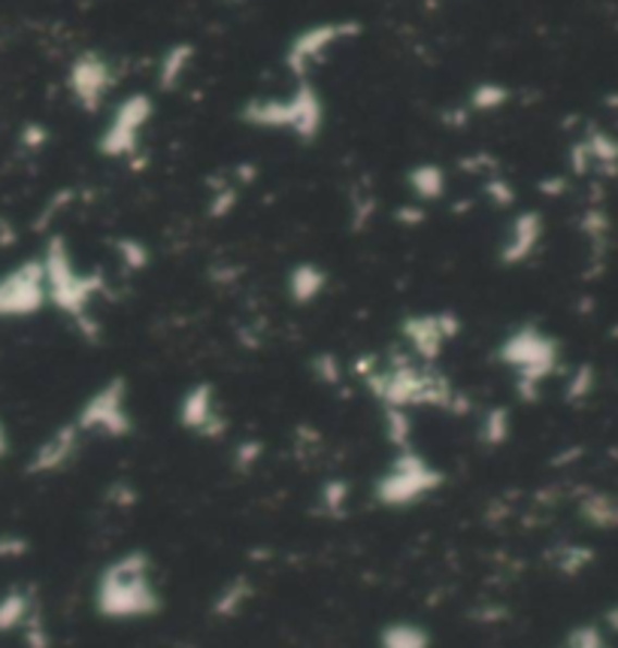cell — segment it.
<instances>
[{
	"label": "cell",
	"mask_w": 618,
	"mask_h": 648,
	"mask_svg": "<svg viewBox=\"0 0 618 648\" xmlns=\"http://www.w3.org/2000/svg\"><path fill=\"white\" fill-rule=\"evenodd\" d=\"M115 254H119V261L125 264V270H143L146 267V261H149L146 246L137 240H119L115 242Z\"/></svg>",
	"instance_id": "21"
},
{
	"label": "cell",
	"mask_w": 618,
	"mask_h": 648,
	"mask_svg": "<svg viewBox=\"0 0 618 648\" xmlns=\"http://www.w3.org/2000/svg\"><path fill=\"white\" fill-rule=\"evenodd\" d=\"M25 539H18V536H0V558H18V554H25Z\"/></svg>",
	"instance_id": "24"
},
{
	"label": "cell",
	"mask_w": 618,
	"mask_h": 648,
	"mask_svg": "<svg viewBox=\"0 0 618 648\" xmlns=\"http://www.w3.org/2000/svg\"><path fill=\"white\" fill-rule=\"evenodd\" d=\"M49 303L40 258H25L0 273V322H18L37 315Z\"/></svg>",
	"instance_id": "5"
},
{
	"label": "cell",
	"mask_w": 618,
	"mask_h": 648,
	"mask_svg": "<svg viewBox=\"0 0 618 648\" xmlns=\"http://www.w3.org/2000/svg\"><path fill=\"white\" fill-rule=\"evenodd\" d=\"M42 273H46V295L58 312L71 315L73 322L91 331V307L103 295V279L98 273H85L73 264V254L67 252V242L52 237L40 254Z\"/></svg>",
	"instance_id": "1"
},
{
	"label": "cell",
	"mask_w": 618,
	"mask_h": 648,
	"mask_svg": "<svg viewBox=\"0 0 618 648\" xmlns=\"http://www.w3.org/2000/svg\"><path fill=\"white\" fill-rule=\"evenodd\" d=\"M288 295L295 303H312V300H319L324 295V288H327V273L322 267H316V264H297L292 273H288Z\"/></svg>",
	"instance_id": "16"
},
{
	"label": "cell",
	"mask_w": 618,
	"mask_h": 648,
	"mask_svg": "<svg viewBox=\"0 0 618 648\" xmlns=\"http://www.w3.org/2000/svg\"><path fill=\"white\" fill-rule=\"evenodd\" d=\"M361 34V25L351 18H339V22H319L312 28H304L292 37L288 49H285V71L295 76L297 83H307L316 64H322L331 49H337L339 42L355 40Z\"/></svg>",
	"instance_id": "4"
},
{
	"label": "cell",
	"mask_w": 618,
	"mask_h": 648,
	"mask_svg": "<svg viewBox=\"0 0 618 648\" xmlns=\"http://www.w3.org/2000/svg\"><path fill=\"white\" fill-rule=\"evenodd\" d=\"M49 140V134H46V127L42 125H25L22 127V146L28 149V152H40L42 146Z\"/></svg>",
	"instance_id": "23"
},
{
	"label": "cell",
	"mask_w": 618,
	"mask_h": 648,
	"mask_svg": "<svg viewBox=\"0 0 618 648\" xmlns=\"http://www.w3.org/2000/svg\"><path fill=\"white\" fill-rule=\"evenodd\" d=\"M10 451V434H7V427H3V422H0V458Z\"/></svg>",
	"instance_id": "26"
},
{
	"label": "cell",
	"mask_w": 618,
	"mask_h": 648,
	"mask_svg": "<svg viewBox=\"0 0 618 648\" xmlns=\"http://www.w3.org/2000/svg\"><path fill=\"white\" fill-rule=\"evenodd\" d=\"M424 646H428V636H424L419 627H407V624L392 627V631H385V636H382V648H424Z\"/></svg>",
	"instance_id": "20"
},
{
	"label": "cell",
	"mask_w": 618,
	"mask_h": 648,
	"mask_svg": "<svg viewBox=\"0 0 618 648\" xmlns=\"http://www.w3.org/2000/svg\"><path fill=\"white\" fill-rule=\"evenodd\" d=\"M506 98H509V91H506L504 85L497 83H482L470 95V113H489V110H497V107H504Z\"/></svg>",
	"instance_id": "19"
},
{
	"label": "cell",
	"mask_w": 618,
	"mask_h": 648,
	"mask_svg": "<svg viewBox=\"0 0 618 648\" xmlns=\"http://www.w3.org/2000/svg\"><path fill=\"white\" fill-rule=\"evenodd\" d=\"M76 427L83 434H100V437H125L131 431V412H127V395L122 382H107L100 391L85 400V407L76 415Z\"/></svg>",
	"instance_id": "9"
},
{
	"label": "cell",
	"mask_w": 618,
	"mask_h": 648,
	"mask_svg": "<svg viewBox=\"0 0 618 648\" xmlns=\"http://www.w3.org/2000/svg\"><path fill=\"white\" fill-rule=\"evenodd\" d=\"M239 119L264 130H285L297 140H316L324 125V103L309 83H297L288 98L249 100Z\"/></svg>",
	"instance_id": "3"
},
{
	"label": "cell",
	"mask_w": 618,
	"mask_h": 648,
	"mask_svg": "<svg viewBox=\"0 0 618 648\" xmlns=\"http://www.w3.org/2000/svg\"><path fill=\"white\" fill-rule=\"evenodd\" d=\"M500 358L519 376L521 391L534 395L540 382L548 376V370L555 366V342L536 327H521L506 337V342L500 346Z\"/></svg>",
	"instance_id": "6"
},
{
	"label": "cell",
	"mask_w": 618,
	"mask_h": 648,
	"mask_svg": "<svg viewBox=\"0 0 618 648\" xmlns=\"http://www.w3.org/2000/svg\"><path fill=\"white\" fill-rule=\"evenodd\" d=\"M543 240V219L540 212H521L512 219V225L506 227L504 240H500V261L516 267L521 261H528L536 252V246Z\"/></svg>",
	"instance_id": "13"
},
{
	"label": "cell",
	"mask_w": 618,
	"mask_h": 648,
	"mask_svg": "<svg viewBox=\"0 0 618 648\" xmlns=\"http://www.w3.org/2000/svg\"><path fill=\"white\" fill-rule=\"evenodd\" d=\"M183 424L188 431L195 434H203V437H222L225 431V415L219 412V403H215V391L210 385H197L191 388L183 400Z\"/></svg>",
	"instance_id": "14"
},
{
	"label": "cell",
	"mask_w": 618,
	"mask_h": 648,
	"mask_svg": "<svg viewBox=\"0 0 618 648\" xmlns=\"http://www.w3.org/2000/svg\"><path fill=\"white\" fill-rule=\"evenodd\" d=\"M506 427H509V422H506L504 409H492V412L482 419V437L489 439L492 446H497V443H504L506 439Z\"/></svg>",
	"instance_id": "22"
},
{
	"label": "cell",
	"mask_w": 618,
	"mask_h": 648,
	"mask_svg": "<svg viewBox=\"0 0 618 648\" xmlns=\"http://www.w3.org/2000/svg\"><path fill=\"white\" fill-rule=\"evenodd\" d=\"M30 621H34V600L28 591L13 588V591L0 594V634L25 631Z\"/></svg>",
	"instance_id": "15"
},
{
	"label": "cell",
	"mask_w": 618,
	"mask_h": 648,
	"mask_svg": "<svg viewBox=\"0 0 618 648\" xmlns=\"http://www.w3.org/2000/svg\"><path fill=\"white\" fill-rule=\"evenodd\" d=\"M436 485H440V473L424 461L422 454L407 449L380 479L376 497L388 507H404V503H416L419 497L431 494Z\"/></svg>",
	"instance_id": "8"
},
{
	"label": "cell",
	"mask_w": 618,
	"mask_h": 648,
	"mask_svg": "<svg viewBox=\"0 0 618 648\" xmlns=\"http://www.w3.org/2000/svg\"><path fill=\"white\" fill-rule=\"evenodd\" d=\"M83 431L76 427V424H64V427H58L52 437H46L37 446V451L30 454L28 461V473L30 476H49V473H58V470H64V466L71 464L73 458H76V451L83 446Z\"/></svg>",
	"instance_id": "12"
},
{
	"label": "cell",
	"mask_w": 618,
	"mask_h": 648,
	"mask_svg": "<svg viewBox=\"0 0 618 648\" xmlns=\"http://www.w3.org/2000/svg\"><path fill=\"white\" fill-rule=\"evenodd\" d=\"M397 219H400V222H412V225H419V222L424 219V210L422 207H409V210L397 212Z\"/></svg>",
	"instance_id": "25"
},
{
	"label": "cell",
	"mask_w": 618,
	"mask_h": 648,
	"mask_svg": "<svg viewBox=\"0 0 618 648\" xmlns=\"http://www.w3.org/2000/svg\"><path fill=\"white\" fill-rule=\"evenodd\" d=\"M409 191L416 195V203H428V200H440L446 195V170L436 164H419L407 173Z\"/></svg>",
	"instance_id": "17"
},
{
	"label": "cell",
	"mask_w": 618,
	"mask_h": 648,
	"mask_svg": "<svg viewBox=\"0 0 618 648\" xmlns=\"http://www.w3.org/2000/svg\"><path fill=\"white\" fill-rule=\"evenodd\" d=\"M149 122H152V100H149V95H131L122 103H115L113 119L100 134V152L110 158L137 155Z\"/></svg>",
	"instance_id": "7"
},
{
	"label": "cell",
	"mask_w": 618,
	"mask_h": 648,
	"mask_svg": "<svg viewBox=\"0 0 618 648\" xmlns=\"http://www.w3.org/2000/svg\"><path fill=\"white\" fill-rule=\"evenodd\" d=\"M455 334H458V319L446 315V312L416 315V319L404 322V337H407L409 349L419 354L422 361H434Z\"/></svg>",
	"instance_id": "11"
},
{
	"label": "cell",
	"mask_w": 618,
	"mask_h": 648,
	"mask_svg": "<svg viewBox=\"0 0 618 648\" xmlns=\"http://www.w3.org/2000/svg\"><path fill=\"white\" fill-rule=\"evenodd\" d=\"M64 85H67V91H71V98L76 100L79 110L98 113L115 85L113 64L98 52H83L71 61Z\"/></svg>",
	"instance_id": "10"
},
{
	"label": "cell",
	"mask_w": 618,
	"mask_h": 648,
	"mask_svg": "<svg viewBox=\"0 0 618 648\" xmlns=\"http://www.w3.org/2000/svg\"><path fill=\"white\" fill-rule=\"evenodd\" d=\"M98 609L110 619H146L158 609L152 573L146 554L119 558L98 582Z\"/></svg>",
	"instance_id": "2"
},
{
	"label": "cell",
	"mask_w": 618,
	"mask_h": 648,
	"mask_svg": "<svg viewBox=\"0 0 618 648\" xmlns=\"http://www.w3.org/2000/svg\"><path fill=\"white\" fill-rule=\"evenodd\" d=\"M191 61H195V46L191 42H176V46H170L168 52L161 55V64H158V85L161 88H176V85L183 83V76L191 67Z\"/></svg>",
	"instance_id": "18"
}]
</instances>
